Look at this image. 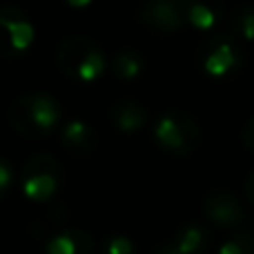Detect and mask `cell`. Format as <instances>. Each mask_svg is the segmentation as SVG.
<instances>
[{
  "instance_id": "cell-19",
  "label": "cell",
  "mask_w": 254,
  "mask_h": 254,
  "mask_svg": "<svg viewBox=\"0 0 254 254\" xmlns=\"http://www.w3.org/2000/svg\"><path fill=\"white\" fill-rule=\"evenodd\" d=\"M241 140H243V145H246L250 152H254V119H250V121L246 123V127H243Z\"/></svg>"
},
{
  "instance_id": "cell-6",
  "label": "cell",
  "mask_w": 254,
  "mask_h": 254,
  "mask_svg": "<svg viewBox=\"0 0 254 254\" xmlns=\"http://www.w3.org/2000/svg\"><path fill=\"white\" fill-rule=\"evenodd\" d=\"M34 43V25L18 7H0V52L25 54Z\"/></svg>"
},
{
  "instance_id": "cell-17",
  "label": "cell",
  "mask_w": 254,
  "mask_h": 254,
  "mask_svg": "<svg viewBox=\"0 0 254 254\" xmlns=\"http://www.w3.org/2000/svg\"><path fill=\"white\" fill-rule=\"evenodd\" d=\"M219 254H254V246L250 239L246 237H232L221 246Z\"/></svg>"
},
{
  "instance_id": "cell-18",
  "label": "cell",
  "mask_w": 254,
  "mask_h": 254,
  "mask_svg": "<svg viewBox=\"0 0 254 254\" xmlns=\"http://www.w3.org/2000/svg\"><path fill=\"white\" fill-rule=\"evenodd\" d=\"M11 185H13V167L4 158H0V196H4Z\"/></svg>"
},
{
  "instance_id": "cell-7",
  "label": "cell",
  "mask_w": 254,
  "mask_h": 254,
  "mask_svg": "<svg viewBox=\"0 0 254 254\" xmlns=\"http://www.w3.org/2000/svg\"><path fill=\"white\" fill-rule=\"evenodd\" d=\"M138 18L143 25L156 27V29H163V31L179 29L185 20L181 0H147L140 7Z\"/></svg>"
},
{
  "instance_id": "cell-11",
  "label": "cell",
  "mask_w": 254,
  "mask_h": 254,
  "mask_svg": "<svg viewBox=\"0 0 254 254\" xmlns=\"http://www.w3.org/2000/svg\"><path fill=\"white\" fill-rule=\"evenodd\" d=\"M47 254H96V243L87 232L80 230H65L47 239L45 243Z\"/></svg>"
},
{
  "instance_id": "cell-20",
  "label": "cell",
  "mask_w": 254,
  "mask_h": 254,
  "mask_svg": "<svg viewBox=\"0 0 254 254\" xmlns=\"http://www.w3.org/2000/svg\"><path fill=\"white\" fill-rule=\"evenodd\" d=\"M246 198L254 205V170L250 172V176L246 181Z\"/></svg>"
},
{
  "instance_id": "cell-16",
  "label": "cell",
  "mask_w": 254,
  "mask_h": 254,
  "mask_svg": "<svg viewBox=\"0 0 254 254\" xmlns=\"http://www.w3.org/2000/svg\"><path fill=\"white\" fill-rule=\"evenodd\" d=\"M105 254H136V246L129 237L116 234L105 243Z\"/></svg>"
},
{
  "instance_id": "cell-4",
  "label": "cell",
  "mask_w": 254,
  "mask_h": 254,
  "mask_svg": "<svg viewBox=\"0 0 254 254\" xmlns=\"http://www.w3.org/2000/svg\"><path fill=\"white\" fill-rule=\"evenodd\" d=\"M63 181V170L58 161L49 154H36L22 167L20 185L29 201L45 203L58 192Z\"/></svg>"
},
{
  "instance_id": "cell-5",
  "label": "cell",
  "mask_w": 254,
  "mask_h": 254,
  "mask_svg": "<svg viewBox=\"0 0 254 254\" xmlns=\"http://www.w3.org/2000/svg\"><path fill=\"white\" fill-rule=\"evenodd\" d=\"M198 56H201L205 74L214 76V78H223L241 65V49L237 45V38H232L230 34L207 38Z\"/></svg>"
},
{
  "instance_id": "cell-2",
  "label": "cell",
  "mask_w": 254,
  "mask_h": 254,
  "mask_svg": "<svg viewBox=\"0 0 254 254\" xmlns=\"http://www.w3.org/2000/svg\"><path fill=\"white\" fill-rule=\"evenodd\" d=\"M63 119L61 105L49 94L43 92H27L13 101L9 110L11 127L25 138H40L54 131Z\"/></svg>"
},
{
  "instance_id": "cell-10",
  "label": "cell",
  "mask_w": 254,
  "mask_h": 254,
  "mask_svg": "<svg viewBox=\"0 0 254 254\" xmlns=\"http://www.w3.org/2000/svg\"><path fill=\"white\" fill-rule=\"evenodd\" d=\"M210 246V234L201 225H188L163 243L154 254H203Z\"/></svg>"
},
{
  "instance_id": "cell-13",
  "label": "cell",
  "mask_w": 254,
  "mask_h": 254,
  "mask_svg": "<svg viewBox=\"0 0 254 254\" xmlns=\"http://www.w3.org/2000/svg\"><path fill=\"white\" fill-rule=\"evenodd\" d=\"M61 138L67 149L74 154H92L96 149V131L92 129L85 121H67L61 127Z\"/></svg>"
},
{
  "instance_id": "cell-14",
  "label": "cell",
  "mask_w": 254,
  "mask_h": 254,
  "mask_svg": "<svg viewBox=\"0 0 254 254\" xmlns=\"http://www.w3.org/2000/svg\"><path fill=\"white\" fill-rule=\"evenodd\" d=\"M230 36L237 40H254V7H239L230 16Z\"/></svg>"
},
{
  "instance_id": "cell-12",
  "label": "cell",
  "mask_w": 254,
  "mask_h": 254,
  "mask_svg": "<svg viewBox=\"0 0 254 254\" xmlns=\"http://www.w3.org/2000/svg\"><path fill=\"white\" fill-rule=\"evenodd\" d=\"M110 119L116 129L131 134V131H138L145 127V123H147V112H145V107L140 103L131 101V98H123V101L112 105Z\"/></svg>"
},
{
  "instance_id": "cell-1",
  "label": "cell",
  "mask_w": 254,
  "mask_h": 254,
  "mask_svg": "<svg viewBox=\"0 0 254 254\" xmlns=\"http://www.w3.org/2000/svg\"><path fill=\"white\" fill-rule=\"evenodd\" d=\"M58 69L67 78L83 85H92L105 76V52L89 36H69L63 38L56 49Z\"/></svg>"
},
{
  "instance_id": "cell-8",
  "label": "cell",
  "mask_w": 254,
  "mask_h": 254,
  "mask_svg": "<svg viewBox=\"0 0 254 254\" xmlns=\"http://www.w3.org/2000/svg\"><path fill=\"white\" fill-rule=\"evenodd\" d=\"M183 16L194 29L212 31L225 20L223 0H181Z\"/></svg>"
},
{
  "instance_id": "cell-3",
  "label": "cell",
  "mask_w": 254,
  "mask_h": 254,
  "mask_svg": "<svg viewBox=\"0 0 254 254\" xmlns=\"http://www.w3.org/2000/svg\"><path fill=\"white\" fill-rule=\"evenodd\" d=\"M154 140L165 152L185 156V154L194 152L198 147L201 129H198L196 121L190 114H185L181 110H170L163 112L158 116V121L154 123Z\"/></svg>"
},
{
  "instance_id": "cell-21",
  "label": "cell",
  "mask_w": 254,
  "mask_h": 254,
  "mask_svg": "<svg viewBox=\"0 0 254 254\" xmlns=\"http://www.w3.org/2000/svg\"><path fill=\"white\" fill-rule=\"evenodd\" d=\"M63 2L74 7V9H85V7H89V4H94L96 0H63Z\"/></svg>"
},
{
  "instance_id": "cell-9",
  "label": "cell",
  "mask_w": 254,
  "mask_h": 254,
  "mask_svg": "<svg viewBox=\"0 0 254 254\" xmlns=\"http://www.w3.org/2000/svg\"><path fill=\"white\" fill-rule=\"evenodd\" d=\"M203 212H205L207 221H212L216 228H232L243 219L241 203L228 192L207 194L205 203H203Z\"/></svg>"
},
{
  "instance_id": "cell-15",
  "label": "cell",
  "mask_w": 254,
  "mask_h": 254,
  "mask_svg": "<svg viewBox=\"0 0 254 254\" xmlns=\"http://www.w3.org/2000/svg\"><path fill=\"white\" fill-rule=\"evenodd\" d=\"M114 71L119 78L131 80L138 78L140 71H143V58L136 52H119L114 56Z\"/></svg>"
}]
</instances>
